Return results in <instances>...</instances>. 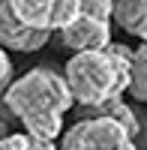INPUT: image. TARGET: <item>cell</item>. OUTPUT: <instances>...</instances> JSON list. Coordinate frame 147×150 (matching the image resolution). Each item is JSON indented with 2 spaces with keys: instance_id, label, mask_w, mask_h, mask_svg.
<instances>
[{
  "instance_id": "obj_2",
  "label": "cell",
  "mask_w": 147,
  "mask_h": 150,
  "mask_svg": "<svg viewBox=\"0 0 147 150\" xmlns=\"http://www.w3.org/2000/svg\"><path fill=\"white\" fill-rule=\"evenodd\" d=\"M129 75H132V51L126 45L111 42L105 51L72 54L63 78L72 93V102H81L84 108H99L129 90Z\"/></svg>"
},
{
  "instance_id": "obj_7",
  "label": "cell",
  "mask_w": 147,
  "mask_h": 150,
  "mask_svg": "<svg viewBox=\"0 0 147 150\" xmlns=\"http://www.w3.org/2000/svg\"><path fill=\"white\" fill-rule=\"evenodd\" d=\"M111 18L126 33L138 36L141 42H147V0H114Z\"/></svg>"
},
{
  "instance_id": "obj_6",
  "label": "cell",
  "mask_w": 147,
  "mask_h": 150,
  "mask_svg": "<svg viewBox=\"0 0 147 150\" xmlns=\"http://www.w3.org/2000/svg\"><path fill=\"white\" fill-rule=\"evenodd\" d=\"M45 30H33L27 24H21L15 18V12L9 9V0H0V48L3 51H21V54H30V51H39V48L48 42Z\"/></svg>"
},
{
  "instance_id": "obj_5",
  "label": "cell",
  "mask_w": 147,
  "mask_h": 150,
  "mask_svg": "<svg viewBox=\"0 0 147 150\" xmlns=\"http://www.w3.org/2000/svg\"><path fill=\"white\" fill-rule=\"evenodd\" d=\"M60 39L75 54L81 51H105L111 45V21H99L90 15H78L72 24L60 30Z\"/></svg>"
},
{
  "instance_id": "obj_12",
  "label": "cell",
  "mask_w": 147,
  "mask_h": 150,
  "mask_svg": "<svg viewBox=\"0 0 147 150\" xmlns=\"http://www.w3.org/2000/svg\"><path fill=\"white\" fill-rule=\"evenodd\" d=\"M9 78H12V60H9V54L3 48H0V93H6Z\"/></svg>"
},
{
  "instance_id": "obj_10",
  "label": "cell",
  "mask_w": 147,
  "mask_h": 150,
  "mask_svg": "<svg viewBox=\"0 0 147 150\" xmlns=\"http://www.w3.org/2000/svg\"><path fill=\"white\" fill-rule=\"evenodd\" d=\"M0 150H57V147L54 141L36 138V135H27V132H6L0 138Z\"/></svg>"
},
{
  "instance_id": "obj_1",
  "label": "cell",
  "mask_w": 147,
  "mask_h": 150,
  "mask_svg": "<svg viewBox=\"0 0 147 150\" xmlns=\"http://www.w3.org/2000/svg\"><path fill=\"white\" fill-rule=\"evenodd\" d=\"M3 102L21 120L27 135L54 141L63 129V114L72 108V93L60 72L48 66H36L24 72L21 78L9 81Z\"/></svg>"
},
{
  "instance_id": "obj_3",
  "label": "cell",
  "mask_w": 147,
  "mask_h": 150,
  "mask_svg": "<svg viewBox=\"0 0 147 150\" xmlns=\"http://www.w3.org/2000/svg\"><path fill=\"white\" fill-rule=\"evenodd\" d=\"M60 150H138V147L135 138L120 123H114L111 117L93 114L69 126V132H63Z\"/></svg>"
},
{
  "instance_id": "obj_4",
  "label": "cell",
  "mask_w": 147,
  "mask_h": 150,
  "mask_svg": "<svg viewBox=\"0 0 147 150\" xmlns=\"http://www.w3.org/2000/svg\"><path fill=\"white\" fill-rule=\"evenodd\" d=\"M9 9L15 12L21 24L45 33L63 30L66 24H72L81 15L78 0H9Z\"/></svg>"
},
{
  "instance_id": "obj_9",
  "label": "cell",
  "mask_w": 147,
  "mask_h": 150,
  "mask_svg": "<svg viewBox=\"0 0 147 150\" xmlns=\"http://www.w3.org/2000/svg\"><path fill=\"white\" fill-rule=\"evenodd\" d=\"M99 117H111L114 123H120L129 135H138V117H135V111H132L123 99H111V102H105L99 108H93Z\"/></svg>"
},
{
  "instance_id": "obj_11",
  "label": "cell",
  "mask_w": 147,
  "mask_h": 150,
  "mask_svg": "<svg viewBox=\"0 0 147 150\" xmlns=\"http://www.w3.org/2000/svg\"><path fill=\"white\" fill-rule=\"evenodd\" d=\"M78 9H81V15H90V18H99V21H111L114 0H78Z\"/></svg>"
},
{
  "instance_id": "obj_8",
  "label": "cell",
  "mask_w": 147,
  "mask_h": 150,
  "mask_svg": "<svg viewBox=\"0 0 147 150\" xmlns=\"http://www.w3.org/2000/svg\"><path fill=\"white\" fill-rule=\"evenodd\" d=\"M129 93L135 96V102H147V42H141L135 51H132Z\"/></svg>"
},
{
  "instance_id": "obj_13",
  "label": "cell",
  "mask_w": 147,
  "mask_h": 150,
  "mask_svg": "<svg viewBox=\"0 0 147 150\" xmlns=\"http://www.w3.org/2000/svg\"><path fill=\"white\" fill-rule=\"evenodd\" d=\"M3 135H6V129H3V126H0V138H3Z\"/></svg>"
}]
</instances>
